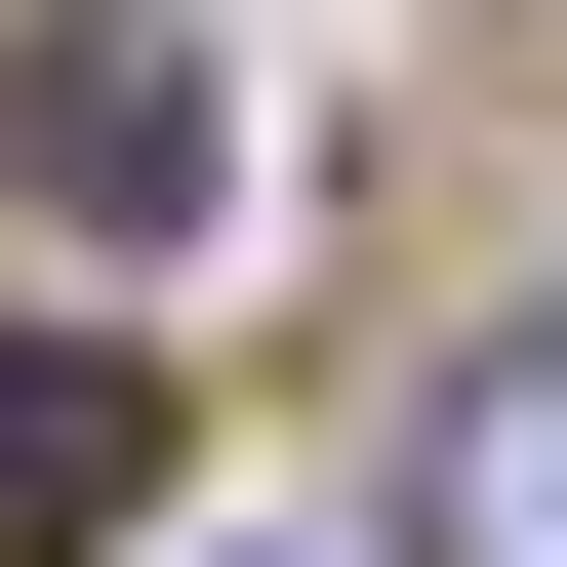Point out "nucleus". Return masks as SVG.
Segmentation results:
<instances>
[{"label": "nucleus", "instance_id": "nucleus-2", "mask_svg": "<svg viewBox=\"0 0 567 567\" xmlns=\"http://www.w3.org/2000/svg\"><path fill=\"white\" fill-rule=\"evenodd\" d=\"M41 203H203V82L163 41H41Z\"/></svg>", "mask_w": 567, "mask_h": 567}, {"label": "nucleus", "instance_id": "nucleus-3", "mask_svg": "<svg viewBox=\"0 0 567 567\" xmlns=\"http://www.w3.org/2000/svg\"><path fill=\"white\" fill-rule=\"evenodd\" d=\"M446 567H567V324H527V365L446 405Z\"/></svg>", "mask_w": 567, "mask_h": 567}, {"label": "nucleus", "instance_id": "nucleus-1", "mask_svg": "<svg viewBox=\"0 0 567 567\" xmlns=\"http://www.w3.org/2000/svg\"><path fill=\"white\" fill-rule=\"evenodd\" d=\"M122 486H163V365L122 324H0V567H82Z\"/></svg>", "mask_w": 567, "mask_h": 567}]
</instances>
